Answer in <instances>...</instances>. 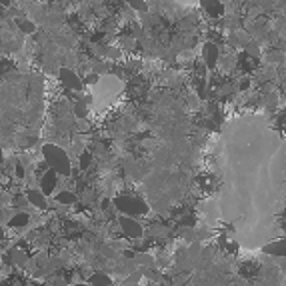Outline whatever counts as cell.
Here are the masks:
<instances>
[{"label":"cell","mask_w":286,"mask_h":286,"mask_svg":"<svg viewBox=\"0 0 286 286\" xmlns=\"http://www.w3.org/2000/svg\"><path fill=\"white\" fill-rule=\"evenodd\" d=\"M26 262H28V256L22 248H18V246L10 248V264L12 266H24Z\"/></svg>","instance_id":"11"},{"label":"cell","mask_w":286,"mask_h":286,"mask_svg":"<svg viewBox=\"0 0 286 286\" xmlns=\"http://www.w3.org/2000/svg\"><path fill=\"white\" fill-rule=\"evenodd\" d=\"M60 80L64 82V86H66L68 92H76V94L82 92V80H80L78 74H74L72 70L62 68V70H60Z\"/></svg>","instance_id":"5"},{"label":"cell","mask_w":286,"mask_h":286,"mask_svg":"<svg viewBox=\"0 0 286 286\" xmlns=\"http://www.w3.org/2000/svg\"><path fill=\"white\" fill-rule=\"evenodd\" d=\"M12 0H0V4H4V6H10Z\"/></svg>","instance_id":"19"},{"label":"cell","mask_w":286,"mask_h":286,"mask_svg":"<svg viewBox=\"0 0 286 286\" xmlns=\"http://www.w3.org/2000/svg\"><path fill=\"white\" fill-rule=\"evenodd\" d=\"M140 280H142V270L138 268V270H134V272L126 274V276L122 278L120 286H138V282H140Z\"/></svg>","instance_id":"13"},{"label":"cell","mask_w":286,"mask_h":286,"mask_svg":"<svg viewBox=\"0 0 286 286\" xmlns=\"http://www.w3.org/2000/svg\"><path fill=\"white\" fill-rule=\"evenodd\" d=\"M218 60H220V54H218V46L214 44V42H206L204 44V62H206V66H216L218 64Z\"/></svg>","instance_id":"7"},{"label":"cell","mask_w":286,"mask_h":286,"mask_svg":"<svg viewBox=\"0 0 286 286\" xmlns=\"http://www.w3.org/2000/svg\"><path fill=\"white\" fill-rule=\"evenodd\" d=\"M16 24H18V28H20L22 32H26V34H32V32H34V28H36V26H34V22L24 20V18H20Z\"/></svg>","instance_id":"18"},{"label":"cell","mask_w":286,"mask_h":286,"mask_svg":"<svg viewBox=\"0 0 286 286\" xmlns=\"http://www.w3.org/2000/svg\"><path fill=\"white\" fill-rule=\"evenodd\" d=\"M262 252L266 256H274V258H286V240H276L270 244L262 246Z\"/></svg>","instance_id":"6"},{"label":"cell","mask_w":286,"mask_h":286,"mask_svg":"<svg viewBox=\"0 0 286 286\" xmlns=\"http://www.w3.org/2000/svg\"><path fill=\"white\" fill-rule=\"evenodd\" d=\"M18 212H24L26 206H28V200H26V194H14L12 196V202H10Z\"/></svg>","instance_id":"15"},{"label":"cell","mask_w":286,"mask_h":286,"mask_svg":"<svg viewBox=\"0 0 286 286\" xmlns=\"http://www.w3.org/2000/svg\"><path fill=\"white\" fill-rule=\"evenodd\" d=\"M114 208H116L118 212H122V216H130V218L148 214V204L142 200V198L130 196V194H124V196L114 198Z\"/></svg>","instance_id":"2"},{"label":"cell","mask_w":286,"mask_h":286,"mask_svg":"<svg viewBox=\"0 0 286 286\" xmlns=\"http://www.w3.org/2000/svg\"><path fill=\"white\" fill-rule=\"evenodd\" d=\"M28 222H30V216H28L26 212H16V214L8 220V224L14 226V228H16V226H26Z\"/></svg>","instance_id":"14"},{"label":"cell","mask_w":286,"mask_h":286,"mask_svg":"<svg viewBox=\"0 0 286 286\" xmlns=\"http://www.w3.org/2000/svg\"><path fill=\"white\" fill-rule=\"evenodd\" d=\"M76 286H88V284H84V282H80V284H76Z\"/></svg>","instance_id":"22"},{"label":"cell","mask_w":286,"mask_h":286,"mask_svg":"<svg viewBox=\"0 0 286 286\" xmlns=\"http://www.w3.org/2000/svg\"><path fill=\"white\" fill-rule=\"evenodd\" d=\"M56 202L60 206H72L78 202V196L74 192H70V190H60V192L56 194Z\"/></svg>","instance_id":"10"},{"label":"cell","mask_w":286,"mask_h":286,"mask_svg":"<svg viewBox=\"0 0 286 286\" xmlns=\"http://www.w3.org/2000/svg\"><path fill=\"white\" fill-rule=\"evenodd\" d=\"M118 226L122 230V234L126 238H130V240H138V238H142V224L136 220V218H130V216H118Z\"/></svg>","instance_id":"3"},{"label":"cell","mask_w":286,"mask_h":286,"mask_svg":"<svg viewBox=\"0 0 286 286\" xmlns=\"http://www.w3.org/2000/svg\"><path fill=\"white\" fill-rule=\"evenodd\" d=\"M90 162H92V154H90V152H82V156L78 158V166H80V170L86 172V170L90 168Z\"/></svg>","instance_id":"17"},{"label":"cell","mask_w":286,"mask_h":286,"mask_svg":"<svg viewBox=\"0 0 286 286\" xmlns=\"http://www.w3.org/2000/svg\"><path fill=\"white\" fill-rule=\"evenodd\" d=\"M4 238V230H2V226H0V240H2Z\"/></svg>","instance_id":"21"},{"label":"cell","mask_w":286,"mask_h":286,"mask_svg":"<svg viewBox=\"0 0 286 286\" xmlns=\"http://www.w3.org/2000/svg\"><path fill=\"white\" fill-rule=\"evenodd\" d=\"M58 174L54 172V170H46L42 176H40V192L44 194V196H50V194H54L56 192V188H58Z\"/></svg>","instance_id":"4"},{"label":"cell","mask_w":286,"mask_h":286,"mask_svg":"<svg viewBox=\"0 0 286 286\" xmlns=\"http://www.w3.org/2000/svg\"><path fill=\"white\" fill-rule=\"evenodd\" d=\"M42 158L48 170H54L58 176H70V158L68 152L62 150L58 144H44L42 146Z\"/></svg>","instance_id":"1"},{"label":"cell","mask_w":286,"mask_h":286,"mask_svg":"<svg viewBox=\"0 0 286 286\" xmlns=\"http://www.w3.org/2000/svg\"><path fill=\"white\" fill-rule=\"evenodd\" d=\"M86 114H88L86 102H84V100H76V102H74V116H76L78 120H82V118H86Z\"/></svg>","instance_id":"16"},{"label":"cell","mask_w":286,"mask_h":286,"mask_svg":"<svg viewBox=\"0 0 286 286\" xmlns=\"http://www.w3.org/2000/svg\"><path fill=\"white\" fill-rule=\"evenodd\" d=\"M200 4H202V8H204L208 14H212V16L222 14V0H200Z\"/></svg>","instance_id":"12"},{"label":"cell","mask_w":286,"mask_h":286,"mask_svg":"<svg viewBox=\"0 0 286 286\" xmlns=\"http://www.w3.org/2000/svg\"><path fill=\"white\" fill-rule=\"evenodd\" d=\"M110 284H114V282H112L110 274L104 270H98L88 276V286H110Z\"/></svg>","instance_id":"9"},{"label":"cell","mask_w":286,"mask_h":286,"mask_svg":"<svg viewBox=\"0 0 286 286\" xmlns=\"http://www.w3.org/2000/svg\"><path fill=\"white\" fill-rule=\"evenodd\" d=\"M26 200H28V204H32L34 208H40V210H44L46 206H48V204H46V196L40 192L38 188H30L28 190V192H26Z\"/></svg>","instance_id":"8"},{"label":"cell","mask_w":286,"mask_h":286,"mask_svg":"<svg viewBox=\"0 0 286 286\" xmlns=\"http://www.w3.org/2000/svg\"><path fill=\"white\" fill-rule=\"evenodd\" d=\"M0 162H4V150H2V146H0Z\"/></svg>","instance_id":"20"}]
</instances>
